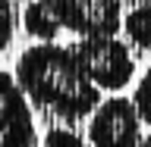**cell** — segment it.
<instances>
[{"label":"cell","instance_id":"6da1fadb","mask_svg":"<svg viewBox=\"0 0 151 147\" xmlns=\"http://www.w3.org/2000/svg\"><path fill=\"white\" fill-rule=\"evenodd\" d=\"M25 100L60 122H79L101 103V91L85 75L73 47L57 41H38L25 47L13 69Z\"/></svg>","mask_w":151,"mask_h":147},{"label":"cell","instance_id":"7a4b0ae2","mask_svg":"<svg viewBox=\"0 0 151 147\" xmlns=\"http://www.w3.org/2000/svg\"><path fill=\"white\" fill-rule=\"evenodd\" d=\"M73 50L98 91H120L135 75V60L129 53V44H123L116 35L79 38V44H73Z\"/></svg>","mask_w":151,"mask_h":147},{"label":"cell","instance_id":"3957f363","mask_svg":"<svg viewBox=\"0 0 151 147\" xmlns=\"http://www.w3.org/2000/svg\"><path fill=\"white\" fill-rule=\"evenodd\" d=\"M142 119L129 97H110L91 110L88 144L91 147H139Z\"/></svg>","mask_w":151,"mask_h":147},{"label":"cell","instance_id":"277c9868","mask_svg":"<svg viewBox=\"0 0 151 147\" xmlns=\"http://www.w3.org/2000/svg\"><path fill=\"white\" fill-rule=\"evenodd\" d=\"M0 147H38L32 103L19 91L13 72H0Z\"/></svg>","mask_w":151,"mask_h":147},{"label":"cell","instance_id":"5b68a950","mask_svg":"<svg viewBox=\"0 0 151 147\" xmlns=\"http://www.w3.org/2000/svg\"><path fill=\"white\" fill-rule=\"evenodd\" d=\"M60 22L76 38H101L116 35L123 25L120 0H57Z\"/></svg>","mask_w":151,"mask_h":147},{"label":"cell","instance_id":"8992f818","mask_svg":"<svg viewBox=\"0 0 151 147\" xmlns=\"http://www.w3.org/2000/svg\"><path fill=\"white\" fill-rule=\"evenodd\" d=\"M22 28L35 41H54L63 28L57 0H28L22 9Z\"/></svg>","mask_w":151,"mask_h":147},{"label":"cell","instance_id":"52a82bcc","mask_svg":"<svg viewBox=\"0 0 151 147\" xmlns=\"http://www.w3.org/2000/svg\"><path fill=\"white\" fill-rule=\"evenodd\" d=\"M123 31L129 38L132 47H139V50H148L151 47V3H142V6L129 9L126 16H123Z\"/></svg>","mask_w":151,"mask_h":147},{"label":"cell","instance_id":"ba28073f","mask_svg":"<svg viewBox=\"0 0 151 147\" xmlns=\"http://www.w3.org/2000/svg\"><path fill=\"white\" fill-rule=\"evenodd\" d=\"M132 107L139 113L142 125H151V66L145 69V75L139 78L135 91H132Z\"/></svg>","mask_w":151,"mask_h":147},{"label":"cell","instance_id":"9c48e42d","mask_svg":"<svg viewBox=\"0 0 151 147\" xmlns=\"http://www.w3.org/2000/svg\"><path fill=\"white\" fill-rule=\"evenodd\" d=\"M41 147H88L85 138L73 129H63V125H50L41 138Z\"/></svg>","mask_w":151,"mask_h":147},{"label":"cell","instance_id":"30bf717a","mask_svg":"<svg viewBox=\"0 0 151 147\" xmlns=\"http://www.w3.org/2000/svg\"><path fill=\"white\" fill-rule=\"evenodd\" d=\"M16 31V3L13 0H0V53L9 47Z\"/></svg>","mask_w":151,"mask_h":147},{"label":"cell","instance_id":"8fae6325","mask_svg":"<svg viewBox=\"0 0 151 147\" xmlns=\"http://www.w3.org/2000/svg\"><path fill=\"white\" fill-rule=\"evenodd\" d=\"M139 147H151V135H148V138H142V141H139Z\"/></svg>","mask_w":151,"mask_h":147}]
</instances>
